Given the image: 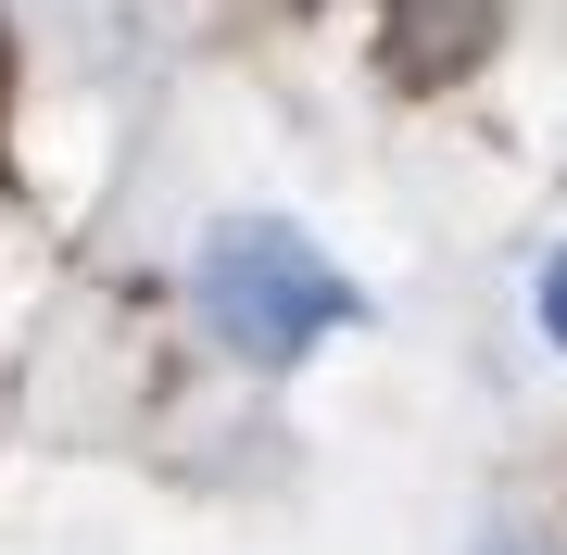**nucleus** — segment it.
<instances>
[{"mask_svg": "<svg viewBox=\"0 0 567 555\" xmlns=\"http://www.w3.org/2000/svg\"><path fill=\"white\" fill-rule=\"evenodd\" d=\"M189 290H203V329L227 353H252V367H303L328 329H353V278L328 266L303 227H278V215L215 227L203 266H189Z\"/></svg>", "mask_w": 567, "mask_h": 555, "instance_id": "nucleus-1", "label": "nucleus"}, {"mask_svg": "<svg viewBox=\"0 0 567 555\" xmlns=\"http://www.w3.org/2000/svg\"><path fill=\"white\" fill-rule=\"evenodd\" d=\"M492 51V0H391V76L404 89H454Z\"/></svg>", "mask_w": 567, "mask_h": 555, "instance_id": "nucleus-2", "label": "nucleus"}, {"mask_svg": "<svg viewBox=\"0 0 567 555\" xmlns=\"http://www.w3.org/2000/svg\"><path fill=\"white\" fill-rule=\"evenodd\" d=\"M543 329H555V353H567V253L543 266Z\"/></svg>", "mask_w": 567, "mask_h": 555, "instance_id": "nucleus-3", "label": "nucleus"}, {"mask_svg": "<svg viewBox=\"0 0 567 555\" xmlns=\"http://www.w3.org/2000/svg\"><path fill=\"white\" fill-rule=\"evenodd\" d=\"M480 555H555V543H529V531H492V543H480Z\"/></svg>", "mask_w": 567, "mask_h": 555, "instance_id": "nucleus-4", "label": "nucleus"}]
</instances>
